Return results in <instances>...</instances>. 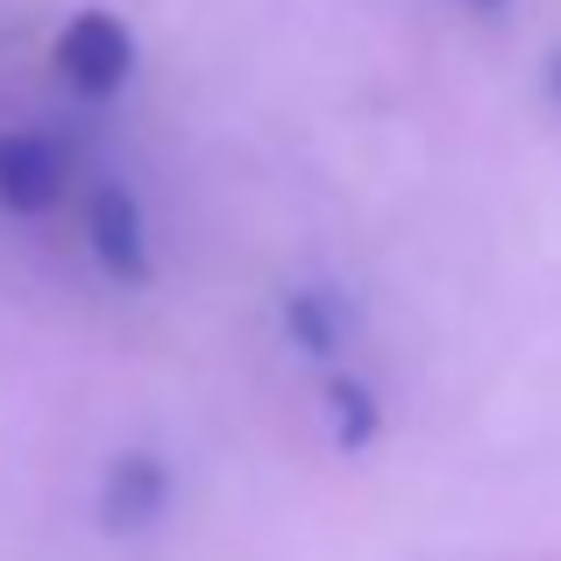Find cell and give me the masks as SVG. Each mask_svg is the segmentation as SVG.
I'll return each instance as SVG.
<instances>
[{"instance_id":"obj_1","label":"cell","mask_w":561,"mask_h":561,"mask_svg":"<svg viewBox=\"0 0 561 561\" xmlns=\"http://www.w3.org/2000/svg\"><path fill=\"white\" fill-rule=\"evenodd\" d=\"M128 71H136V36H128L107 8L71 14L65 36H57V79L85 100H107V93L128 85Z\"/></svg>"},{"instance_id":"obj_2","label":"cell","mask_w":561,"mask_h":561,"mask_svg":"<svg viewBox=\"0 0 561 561\" xmlns=\"http://www.w3.org/2000/svg\"><path fill=\"white\" fill-rule=\"evenodd\" d=\"M164 505H171V469L150 448L114 455L107 477H100V526L107 534H150L164 519Z\"/></svg>"},{"instance_id":"obj_3","label":"cell","mask_w":561,"mask_h":561,"mask_svg":"<svg viewBox=\"0 0 561 561\" xmlns=\"http://www.w3.org/2000/svg\"><path fill=\"white\" fill-rule=\"evenodd\" d=\"M85 234H93V256L107 263V277H122V285H150V228H142V199L122 179L93 192V206H85Z\"/></svg>"},{"instance_id":"obj_4","label":"cell","mask_w":561,"mask_h":561,"mask_svg":"<svg viewBox=\"0 0 561 561\" xmlns=\"http://www.w3.org/2000/svg\"><path fill=\"white\" fill-rule=\"evenodd\" d=\"M57 199H65V150H57L50 136H28V128L0 136V206L36 220V214H50Z\"/></svg>"},{"instance_id":"obj_5","label":"cell","mask_w":561,"mask_h":561,"mask_svg":"<svg viewBox=\"0 0 561 561\" xmlns=\"http://www.w3.org/2000/svg\"><path fill=\"white\" fill-rule=\"evenodd\" d=\"M285 334H291L299 356L334 363L342 342H348V306L334 299L328 285H299V291H285Z\"/></svg>"},{"instance_id":"obj_6","label":"cell","mask_w":561,"mask_h":561,"mask_svg":"<svg viewBox=\"0 0 561 561\" xmlns=\"http://www.w3.org/2000/svg\"><path fill=\"white\" fill-rule=\"evenodd\" d=\"M377 426H383V405H377L370 383L363 377H328V434H334V448L363 455L377 440Z\"/></svg>"},{"instance_id":"obj_7","label":"cell","mask_w":561,"mask_h":561,"mask_svg":"<svg viewBox=\"0 0 561 561\" xmlns=\"http://www.w3.org/2000/svg\"><path fill=\"white\" fill-rule=\"evenodd\" d=\"M548 93L561 100V50H554V65H548Z\"/></svg>"},{"instance_id":"obj_8","label":"cell","mask_w":561,"mask_h":561,"mask_svg":"<svg viewBox=\"0 0 561 561\" xmlns=\"http://www.w3.org/2000/svg\"><path fill=\"white\" fill-rule=\"evenodd\" d=\"M462 8H505V0H462Z\"/></svg>"}]
</instances>
